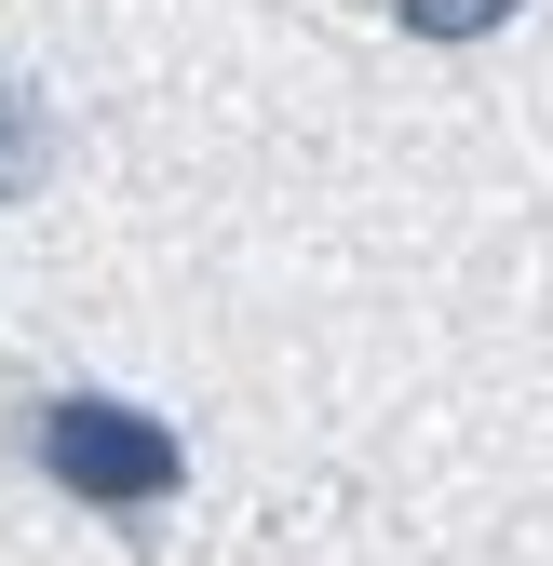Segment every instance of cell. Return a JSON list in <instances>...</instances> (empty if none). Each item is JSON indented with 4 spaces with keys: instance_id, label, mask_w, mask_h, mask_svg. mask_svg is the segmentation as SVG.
<instances>
[{
    "instance_id": "obj_2",
    "label": "cell",
    "mask_w": 553,
    "mask_h": 566,
    "mask_svg": "<svg viewBox=\"0 0 553 566\" xmlns=\"http://www.w3.org/2000/svg\"><path fill=\"white\" fill-rule=\"evenodd\" d=\"M54 163H67V108L41 95V67L0 54V217H14V202H41Z\"/></svg>"
},
{
    "instance_id": "obj_3",
    "label": "cell",
    "mask_w": 553,
    "mask_h": 566,
    "mask_svg": "<svg viewBox=\"0 0 553 566\" xmlns=\"http://www.w3.org/2000/svg\"><path fill=\"white\" fill-rule=\"evenodd\" d=\"M526 14V0H392V28L405 41H432V54H459V41H500Z\"/></svg>"
},
{
    "instance_id": "obj_1",
    "label": "cell",
    "mask_w": 553,
    "mask_h": 566,
    "mask_svg": "<svg viewBox=\"0 0 553 566\" xmlns=\"http://www.w3.org/2000/svg\"><path fill=\"white\" fill-rule=\"evenodd\" d=\"M14 446H28V472L54 485V500H82V513L122 526V539H149V526L189 500V432H176L163 405H135V391H95V378L28 391V405H14Z\"/></svg>"
}]
</instances>
